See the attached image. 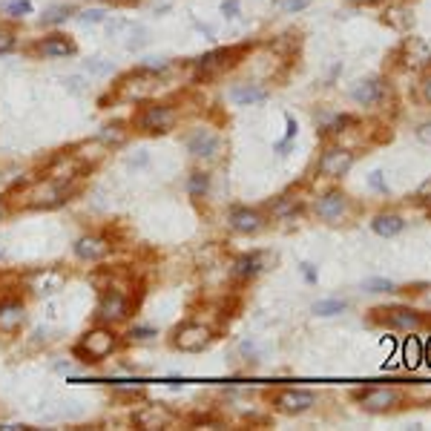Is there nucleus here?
Segmentation results:
<instances>
[{"mask_svg":"<svg viewBox=\"0 0 431 431\" xmlns=\"http://www.w3.org/2000/svg\"><path fill=\"white\" fill-rule=\"evenodd\" d=\"M115 348H118V337H115V333L109 331L107 325H98V328L87 331L84 337L75 342L72 357L81 360L84 365H98V362H104L107 357H113Z\"/></svg>","mask_w":431,"mask_h":431,"instance_id":"f257e3e1","label":"nucleus"},{"mask_svg":"<svg viewBox=\"0 0 431 431\" xmlns=\"http://www.w3.org/2000/svg\"><path fill=\"white\" fill-rule=\"evenodd\" d=\"M371 325H382V328H394V331H406V333H414V331H423L426 325H431V319L420 311H414L408 305H382V308H374L371 316H368Z\"/></svg>","mask_w":431,"mask_h":431,"instance_id":"f03ea898","label":"nucleus"},{"mask_svg":"<svg viewBox=\"0 0 431 431\" xmlns=\"http://www.w3.org/2000/svg\"><path fill=\"white\" fill-rule=\"evenodd\" d=\"M351 400L360 403L362 411L368 414H391L397 408L406 406V391L403 388H386V386H365V388H357L351 391Z\"/></svg>","mask_w":431,"mask_h":431,"instance_id":"7ed1b4c3","label":"nucleus"},{"mask_svg":"<svg viewBox=\"0 0 431 431\" xmlns=\"http://www.w3.org/2000/svg\"><path fill=\"white\" fill-rule=\"evenodd\" d=\"M135 130L147 135H162L175 126V109L170 104H141L135 109Z\"/></svg>","mask_w":431,"mask_h":431,"instance_id":"20e7f679","label":"nucleus"},{"mask_svg":"<svg viewBox=\"0 0 431 431\" xmlns=\"http://www.w3.org/2000/svg\"><path fill=\"white\" fill-rule=\"evenodd\" d=\"M135 302H130L126 296V287H109V291H101V299L95 305V322L98 325H113L121 322V319L130 316Z\"/></svg>","mask_w":431,"mask_h":431,"instance_id":"39448f33","label":"nucleus"},{"mask_svg":"<svg viewBox=\"0 0 431 431\" xmlns=\"http://www.w3.org/2000/svg\"><path fill=\"white\" fill-rule=\"evenodd\" d=\"M213 342V328L204 322H181L173 331V345L184 354H201Z\"/></svg>","mask_w":431,"mask_h":431,"instance_id":"423d86ee","label":"nucleus"},{"mask_svg":"<svg viewBox=\"0 0 431 431\" xmlns=\"http://www.w3.org/2000/svg\"><path fill=\"white\" fill-rule=\"evenodd\" d=\"M348 204H351V199H348L345 190L331 187V190H325V193L316 199L313 210H316V216L322 221H328V225H342V219L348 213Z\"/></svg>","mask_w":431,"mask_h":431,"instance_id":"0eeeda50","label":"nucleus"},{"mask_svg":"<svg viewBox=\"0 0 431 431\" xmlns=\"http://www.w3.org/2000/svg\"><path fill=\"white\" fill-rule=\"evenodd\" d=\"M316 406V394L311 388H282L274 397V408L287 417H296V414H305Z\"/></svg>","mask_w":431,"mask_h":431,"instance_id":"6e6552de","label":"nucleus"},{"mask_svg":"<svg viewBox=\"0 0 431 431\" xmlns=\"http://www.w3.org/2000/svg\"><path fill=\"white\" fill-rule=\"evenodd\" d=\"M357 162V153L354 150H345V147H331L319 155V164L316 173L325 175V179H342V175L354 167Z\"/></svg>","mask_w":431,"mask_h":431,"instance_id":"1a4fd4ad","label":"nucleus"},{"mask_svg":"<svg viewBox=\"0 0 431 431\" xmlns=\"http://www.w3.org/2000/svg\"><path fill=\"white\" fill-rule=\"evenodd\" d=\"M242 49H228V46H221V49H213V52H204L201 58H196V78L199 81H210V78H216L221 69H228L236 63V55Z\"/></svg>","mask_w":431,"mask_h":431,"instance_id":"9d476101","label":"nucleus"},{"mask_svg":"<svg viewBox=\"0 0 431 431\" xmlns=\"http://www.w3.org/2000/svg\"><path fill=\"white\" fill-rule=\"evenodd\" d=\"M228 225L233 233H242V236H253V233H262L267 225V216L256 207H233L230 216H228Z\"/></svg>","mask_w":431,"mask_h":431,"instance_id":"9b49d317","label":"nucleus"},{"mask_svg":"<svg viewBox=\"0 0 431 431\" xmlns=\"http://www.w3.org/2000/svg\"><path fill=\"white\" fill-rule=\"evenodd\" d=\"M175 420V414L167 408V406H141L133 411V426L135 428H144V431H158V428H170Z\"/></svg>","mask_w":431,"mask_h":431,"instance_id":"f8f14e48","label":"nucleus"},{"mask_svg":"<svg viewBox=\"0 0 431 431\" xmlns=\"http://www.w3.org/2000/svg\"><path fill=\"white\" fill-rule=\"evenodd\" d=\"M187 150L193 153L196 158H216L219 155V150H221V138H219V133L216 130H210V126H199V130H193L187 135Z\"/></svg>","mask_w":431,"mask_h":431,"instance_id":"ddd939ff","label":"nucleus"},{"mask_svg":"<svg viewBox=\"0 0 431 431\" xmlns=\"http://www.w3.org/2000/svg\"><path fill=\"white\" fill-rule=\"evenodd\" d=\"M26 322V305L18 296L0 299V333H18Z\"/></svg>","mask_w":431,"mask_h":431,"instance_id":"4468645a","label":"nucleus"},{"mask_svg":"<svg viewBox=\"0 0 431 431\" xmlns=\"http://www.w3.org/2000/svg\"><path fill=\"white\" fill-rule=\"evenodd\" d=\"M72 250H75V256L81 259V262H101L109 250H113V245L107 242L104 236H98V233H89V236H81L78 242L72 245Z\"/></svg>","mask_w":431,"mask_h":431,"instance_id":"2eb2a0df","label":"nucleus"},{"mask_svg":"<svg viewBox=\"0 0 431 431\" xmlns=\"http://www.w3.org/2000/svg\"><path fill=\"white\" fill-rule=\"evenodd\" d=\"M351 98L360 107H377L386 98V84H382V78H362V81L351 89Z\"/></svg>","mask_w":431,"mask_h":431,"instance_id":"dca6fc26","label":"nucleus"},{"mask_svg":"<svg viewBox=\"0 0 431 431\" xmlns=\"http://www.w3.org/2000/svg\"><path fill=\"white\" fill-rule=\"evenodd\" d=\"M262 267H265V256L256 250V253H242L233 265H230V276L236 282H250V279H256L262 274Z\"/></svg>","mask_w":431,"mask_h":431,"instance_id":"f3484780","label":"nucleus"},{"mask_svg":"<svg viewBox=\"0 0 431 431\" xmlns=\"http://www.w3.org/2000/svg\"><path fill=\"white\" fill-rule=\"evenodd\" d=\"M35 49L43 58H69V55H75V41L67 35H46L38 41Z\"/></svg>","mask_w":431,"mask_h":431,"instance_id":"a211bd4d","label":"nucleus"},{"mask_svg":"<svg viewBox=\"0 0 431 431\" xmlns=\"http://www.w3.org/2000/svg\"><path fill=\"white\" fill-rule=\"evenodd\" d=\"M406 230V219L400 213H377L371 219V233H377L379 239H394Z\"/></svg>","mask_w":431,"mask_h":431,"instance_id":"6ab92c4d","label":"nucleus"},{"mask_svg":"<svg viewBox=\"0 0 431 431\" xmlns=\"http://www.w3.org/2000/svg\"><path fill=\"white\" fill-rule=\"evenodd\" d=\"M230 101L236 107H253V104H262L267 101V89L259 84H242V87H233L230 89Z\"/></svg>","mask_w":431,"mask_h":431,"instance_id":"aec40b11","label":"nucleus"},{"mask_svg":"<svg viewBox=\"0 0 431 431\" xmlns=\"http://www.w3.org/2000/svg\"><path fill=\"white\" fill-rule=\"evenodd\" d=\"M126 138H130V130H126V124L124 121H113V124H107L104 130H98V135H95V141H101L104 147H124Z\"/></svg>","mask_w":431,"mask_h":431,"instance_id":"412c9836","label":"nucleus"},{"mask_svg":"<svg viewBox=\"0 0 431 431\" xmlns=\"http://www.w3.org/2000/svg\"><path fill=\"white\" fill-rule=\"evenodd\" d=\"M60 285H63V274H58L52 267L41 270V274H35V279H32V287H35L38 294H55V291H60Z\"/></svg>","mask_w":431,"mask_h":431,"instance_id":"4be33fe9","label":"nucleus"},{"mask_svg":"<svg viewBox=\"0 0 431 431\" xmlns=\"http://www.w3.org/2000/svg\"><path fill=\"white\" fill-rule=\"evenodd\" d=\"M267 213L274 219H294L296 213H302V199H291V196H279L274 204L267 207Z\"/></svg>","mask_w":431,"mask_h":431,"instance_id":"5701e85b","label":"nucleus"},{"mask_svg":"<svg viewBox=\"0 0 431 431\" xmlns=\"http://www.w3.org/2000/svg\"><path fill=\"white\" fill-rule=\"evenodd\" d=\"M360 121L354 118V115H333L325 126H322V130H319V138H333V135H340V133H345V126H357Z\"/></svg>","mask_w":431,"mask_h":431,"instance_id":"b1692460","label":"nucleus"},{"mask_svg":"<svg viewBox=\"0 0 431 431\" xmlns=\"http://www.w3.org/2000/svg\"><path fill=\"white\" fill-rule=\"evenodd\" d=\"M207 190H210V175H207L204 170H196L187 179V193L193 199H201V196H207Z\"/></svg>","mask_w":431,"mask_h":431,"instance_id":"393cba45","label":"nucleus"},{"mask_svg":"<svg viewBox=\"0 0 431 431\" xmlns=\"http://www.w3.org/2000/svg\"><path fill=\"white\" fill-rule=\"evenodd\" d=\"M348 302L345 299H319L313 305V313L316 316H337V313H345Z\"/></svg>","mask_w":431,"mask_h":431,"instance_id":"a878e982","label":"nucleus"},{"mask_svg":"<svg viewBox=\"0 0 431 431\" xmlns=\"http://www.w3.org/2000/svg\"><path fill=\"white\" fill-rule=\"evenodd\" d=\"M365 291H371V294H397L400 287H397L391 279H365Z\"/></svg>","mask_w":431,"mask_h":431,"instance_id":"bb28decb","label":"nucleus"},{"mask_svg":"<svg viewBox=\"0 0 431 431\" xmlns=\"http://www.w3.org/2000/svg\"><path fill=\"white\" fill-rule=\"evenodd\" d=\"M69 14H72V6H52L49 12H46V14H43V18H41V21H43L46 26H52V23H60V21H67V18H69Z\"/></svg>","mask_w":431,"mask_h":431,"instance_id":"cd10ccee","label":"nucleus"},{"mask_svg":"<svg viewBox=\"0 0 431 431\" xmlns=\"http://www.w3.org/2000/svg\"><path fill=\"white\" fill-rule=\"evenodd\" d=\"M14 46H18V35L9 29V26H0V55H6L12 52Z\"/></svg>","mask_w":431,"mask_h":431,"instance_id":"c85d7f7f","label":"nucleus"},{"mask_svg":"<svg viewBox=\"0 0 431 431\" xmlns=\"http://www.w3.org/2000/svg\"><path fill=\"white\" fill-rule=\"evenodd\" d=\"M3 12L9 14V18H23V14L32 12V3H29V0H14V3H6Z\"/></svg>","mask_w":431,"mask_h":431,"instance_id":"c756f323","label":"nucleus"},{"mask_svg":"<svg viewBox=\"0 0 431 431\" xmlns=\"http://www.w3.org/2000/svg\"><path fill=\"white\" fill-rule=\"evenodd\" d=\"M115 400H121V403H138V400H144V388H115Z\"/></svg>","mask_w":431,"mask_h":431,"instance_id":"7c9ffc66","label":"nucleus"},{"mask_svg":"<svg viewBox=\"0 0 431 431\" xmlns=\"http://www.w3.org/2000/svg\"><path fill=\"white\" fill-rule=\"evenodd\" d=\"M239 9H242V0H225V3H221V14H225L228 21L239 18Z\"/></svg>","mask_w":431,"mask_h":431,"instance_id":"2f4dec72","label":"nucleus"},{"mask_svg":"<svg viewBox=\"0 0 431 431\" xmlns=\"http://www.w3.org/2000/svg\"><path fill=\"white\" fill-rule=\"evenodd\" d=\"M87 72H92V75H107V72H113V63H107V60H89V63H87Z\"/></svg>","mask_w":431,"mask_h":431,"instance_id":"473e14b6","label":"nucleus"},{"mask_svg":"<svg viewBox=\"0 0 431 431\" xmlns=\"http://www.w3.org/2000/svg\"><path fill=\"white\" fill-rule=\"evenodd\" d=\"M78 21H81V23H101L104 21V12L101 9H87V12L78 14Z\"/></svg>","mask_w":431,"mask_h":431,"instance_id":"72a5a7b5","label":"nucleus"},{"mask_svg":"<svg viewBox=\"0 0 431 431\" xmlns=\"http://www.w3.org/2000/svg\"><path fill=\"white\" fill-rule=\"evenodd\" d=\"M190 423L193 426H221V420L216 414H196V417H190Z\"/></svg>","mask_w":431,"mask_h":431,"instance_id":"f704fd0d","label":"nucleus"},{"mask_svg":"<svg viewBox=\"0 0 431 431\" xmlns=\"http://www.w3.org/2000/svg\"><path fill=\"white\" fill-rule=\"evenodd\" d=\"M368 181H371L374 190H379V193H388V184H386V179H382V170H374L368 175Z\"/></svg>","mask_w":431,"mask_h":431,"instance_id":"c9c22d12","label":"nucleus"},{"mask_svg":"<svg viewBox=\"0 0 431 431\" xmlns=\"http://www.w3.org/2000/svg\"><path fill=\"white\" fill-rule=\"evenodd\" d=\"M414 135H417V141H420V144H426V147H431V121L420 124V126H417V133H414Z\"/></svg>","mask_w":431,"mask_h":431,"instance_id":"e433bc0d","label":"nucleus"},{"mask_svg":"<svg viewBox=\"0 0 431 431\" xmlns=\"http://www.w3.org/2000/svg\"><path fill=\"white\" fill-rule=\"evenodd\" d=\"M126 337H130V340H153L155 337V328H133Z\"/></svg>","mask_w":431,"mask_h":431,"instance_id":"4c0bfd02","label":"nucleus"},{"mask_svg":"<svg viewBox=\"0 0 431 431\" xmlns=\"http://www.w3.org/2000/svg\"><path fill=\"white\" fill-rule=\"evenodd\" d=\"M282 6H285L287 12H302V9L311 6V0H282Z\"/></svg>","mask_w":431,"mask_h":431,"instance_id":"58836bf2","label":"nucleus"},{"mask_svg":"<svg viewBox=\"0 0 431 431\" xmlns=\"http://www.w3.org/2000/svg\"><path fill=\"white\" fill-rule=\"evenodd\" d=\"M428 201H431V179H428V181L417 190V204H423V207H426Z\"/></svg>","mask_w":431,"mask_h":431,"instance_id":"ea45409f","label":"nucleus"},{"mask_svg":"<svg viewBox=\"0 0 431 431\" xmlns=\"http://www.w3.org/2000/svg\"><path fill=\"white\" fill-rule=\"evenodd\" d=\"M423 101L431 107V75H428L426 81H423Z\"/></svg>","mask_w":431,"mask_h":431,"instance_id":"a19ab883","label":"nucleus"},{"mask_svg":"<svg viewBox=\"0 0 431 431\" xmlns=\"http://www.w3.org/2000/svg\"><path fill=\"white\" fill-rule=\"evenodd\" d=\"M302 274H305V279H308V282H316V270H313V265H311V262L302 265Z\"/></svg>","mask_w":431,"mask_h":431,"instance_id":"79ce46f5","label":"nucleus"},{"mask_svg":"<svg viewBox=\"0 0 431 431\" xmlns=\"http://www.w3.org/2000/svg\"><path fill=\"white\" fill-rule=\"evenodd\" d=\"M423 287H426V291H417V296H420V299L426 302V305L431 308V285H423Z\"/></svg>","mask_w":431,"mask_h":431,"instance_id":"37998d69","label":"nucleus"},{"mask_svg":"<svg viewBox=\"0 0 431 431\" xmlns=\"http://www.w3.org/2000/svg\"><path fill=\"white\" fill-rule=\"evenodd\" d=\"M351 3H357V6H371V3H377V0H351Z\"/></svg>","mask_w":431,"mask_h":431,"instance_id":"c03bdc74","label":"nucleus"},{"mask_svg":"<svg viewBox=\"0 0 431 431\" xmlns=\"http://www.w3.org/2000/svg\"><path fill=\"white\" fill-rule=\"evenodd\" d=\"M109 3H115V6H124V3H135V0H109Z\"/></svg>","mask_w":431,"mask_h":431,"instance_id":"a18cd8bd","label":"nucleus"},{"mask_svg":"<svg viewBox=\"0 0 431 431\" xmlns=\"http://www.w3.org/2000/svg\"><path fill=\"white\" fill-rule=\"evenodd\" d=\"M6 216V201H0V219Z\"/></svg>","mask_w":431,"mask_h":431,"instance_id":"49530a36","label":"nucleus"},{"mask_svg":"<svg viewBox=\"0 0 431 431\" xmlns=\"http://www.w3.org/2000/svg\"><path fill=\"white\" fill-rule=\"evenodd\" d=\"M426 213H428V216H431V201H428V204H426Z\"/></svg>","mask_w":431,"mask_h":431,"instance_id":"de8ad7c7","label":"nucleus"}]
</instances>
